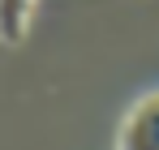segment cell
<instances>
[{
  "label": "cell",
  "instance_id": "1",
  "mask_svg": "<svg viewBox=\"0 0 159 150\" xmlns=\"http://www.w3.org/2000/svg\"><path fill=\"white\" fill-rule=\"evenodd\" d=\"M116 150H159V95L142 99L120 125Z\"/></svg>",
  "mask_w": 159,
  "mask_h": 150
},
{
  "label": "cell",
  "instance_id": "2",
  "mask_svg": "<svg viewBox=\"0 0 159 150\" xmlns=\"http://www.w3.org/2000/svg\"><path fill=\"white\" fill-rule=\"evenodd\" d=\"M34 0H0V43H22L30 30Z\"/></svg>",
  "mask_w": 159,
  "mask_h": 150
}]
</instances>
